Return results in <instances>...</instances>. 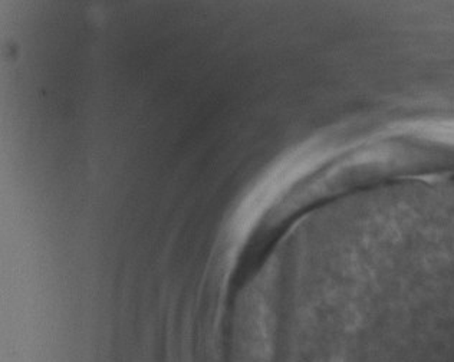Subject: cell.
<instances>
[{
  "label": "cell",
  "instance_id": "6da1fadb",
  "mask_svg": "<svg viewBox=\"0 0 454 362\" xmlns=\"http://www.w3.org/2000/svg\"><path fill=\"white\" fill-rule=\"evenodd\" d=\"M231 322L226 362H454V201L326 224Z\"/></svg>",
  "mask_w": 454,
  "mask_h": 362
}]
</instances>
